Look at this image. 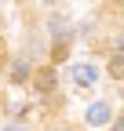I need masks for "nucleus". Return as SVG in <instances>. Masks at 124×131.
Wrapping results in <instances>:
<instances>
[{"mask_svg":"<svg viewBox=\"0 0 124 131\" xmlns=\"http://www.w3.org/2000/svg\"><path fill=\"white\" fill-rule=\"evenodd\" d=\"M110 102H91L88 106V113H84V120L91 124V127H102V124H110Z\"/></svg>","mask_w":124,"mask_h":131,"instance_id":"f257e3e1","label":"nucleus"},{"mask_svg":"<svg viewBox=\"0 0 124 131\" xmlns=\"http://www.w3.org/2000/svg\"><path fill=\"white\" fill-rule=\"evenodd\" d=\"M73 80H77L80 88H91V84L99 80V69H95V66H88V62H80V66H73Z\"/></svg>","mask_w":124,"mask_h":131,"instance_id":"f03ea898","label":"nucleus"},{"mask_svg":"<svg viewBox=\"0 0 124 131\" xmlns=\"http://www.w3.org/2000/svg\"><path fill=\"white\" fill-rule=\"evenodd\" d=\"M55 84H58L55 69H40V73H37V91H40V95H51V91H55Z\"/></svg>","mask_w":124,"mask_h":131,"instance_id":"7ed1b4c3","label":"nucleus"},{"mask_svg":"<svg viewBox=\"0 0 124 131\" xmlns=\"http://www.w3.org/2000/svg\"><path fill=\"white\" fill-rule=\"evenodd\" d=\"M110 77H113V80H124V51H117V55L110 58Z\"/></svg>","mask_w":124,"mask_h":131,"instance_id":"20e7f679","label":"nucleus"},{"mask_svg":"<svg viewBox=\"0 0 124 131\" xmlns=\"http://www.w3.org/2000/svg\"><path fill=\"white\" fill-rule=\"evenodd\" d=\"M11 77H15V80H26V77H29V66H26V62H15Z\"/></svg>","mask_w":124,"mask_h":131,"instance_id":"39448f33","label":"nucleus"},{"mask_svg":"<svg viewBox=\"0 0 124 131\" xmlns=\"http://www.w3.org/2000/svg\"><path fill=\"white\" fill-rule=\"evenodd\" d=\"M113 131H124V117H120V120H117V124H113Z\"/></svg>","mask_w":124,"mask_h":131,"instance_id":"423d86ee","label":"nucleus"},{"mask_svg":"<svg viewBox=\"0 0 124 131\" xmlns=\"http://www.w3.org/2000/svg\"><path fill=\"white\" fill-rule=\"evenodd\" d=\"M4 131H26V127H18V124H11V127H4Z\"/></svg>","mask_w":124,"mask_h":131,"instance_id":"0eeeda50","label":"nucleus"}]
</instances>
